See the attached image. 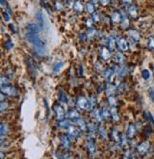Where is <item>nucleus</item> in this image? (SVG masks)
I'll list each match as a JSON object with an SVG mask.
<instances>
[{"mask_svg":"<svg viewBox=\"0 0 154 159\" xmlns=\"http://www.w3.org/2000/svg\"><path fill=\"white\" fill-rule=\"evenodd\" d=\"M85 10L86 11L89 13V14H93L95 12V6L93 2H88L85 5Z\"/></svg>","mask_w":154,"mask_h":159,"instance_id":"obj_17","label":"nucleus"},{"mask_svg":"<svg viewBox=\"0 0 154 159\" xmlns=\"http://www.w3.org/2000/svg\"><path fill=\"white\" fill-rule=\"evenodd\" d=\"M136 133H137V129L134 124H129L128 131H126V135H128V137L133 138L136 135Z\"/></svg>","mask_w":154,"mask_h":159,"instance_id":"obj_14","label":"nucleus"},{"mask_svg":"<svg viewBox=\"0 0 154 159\" xmlns=\"http://www.w3.org/2000/svg\"><path fill=\"white\" fill-rule=\"evenodd\" d=\"M76 105L80 110H83V111H86V110L90 109V100L86 98L84 96H80L76 100Z\"/></svg>","mask_w":154,"mask_h":159,"instance_id":"obj_2","label":"nucleus"},{"mask_svg":"<svg viewBox=\"0 0 154 159\" xmlns=\"http://www.w3.org/2000/svg\"><path fill=\"white\" fill-rule=\"evenodd\" d=\"M92 23H93V19L92 18H88L86 20V25L88 27H92Z\"/></svg>","mask_w":154,"mask_h":159,"instance_id":"obj_44","label":"nucleus"},{"mask_svg":"<svg viewBox=\"0 0 154 159\" xmlns=\"http://www.w3.org/2000/svg\"><path fill=\"white\" fill-rule=\"evenodd\" d=\"M99 2L102 6L106 7V6H108L110 4V0H99Z\"/></svg>","mask_w":154,"mask_h":159,"instance_id":"obj_47","label":"nucleus"},{"mask_svg":"<svg viewBox=\"0 0 154 159\" xmlns=\"http://www.w3.org/2000/svg\"><path fill=\"white\" fill-rule=\"evenodd\" d=\"M53 111L55 113V119L58 121H61L63 119H65V111L61 105L59 104H54L52 107Z\"/></svg>","mask_w":154,"mask_h":159,"instance_id":"obj_4","label":"nucleus"},{"mask_svg":"<svg viewBox=\"0 0 154 159\" xmlns=\"http://www.w3.org/2000/svg\"><path fill=\"white\" fill-rule=\"evenodd\" d=\"M54 8L58 11H62L65 9V4L62 1H60V0H57V1H55V3H54Z\"/></svg>","mask_w":154,"mask_h":159,"instance_id":"obj_26","label":"nucleus"},{"mask_svg":"<svg viewBox=\"0 0 154 159\" xmlns=\"http://www.w3.org/2000/svg\"><path fill=\"white\" fill-rule=\"evenodd\" d=\"M145 117H146V119L151 124L152 127L154 128V117L151 115V113L150 112H145Z\"/></svg>","mask_w":154,"mask_h":159,"instance_id":"obj_29","label":"nucleus"},{"mask_svg":"<svg viewBox=\"0 0 154 159\" xmlns=\"http://www.w3.org/2000/svg\"><path fill=\"white\" fill-rule=\"evenodd\" d=\"M10 27H11V30H13V31L15 32V26H13L12 24H11V25H10Z\"/></svg>","mask_w":154,"mask_h":159,"instance_id":"obj_52","label":"nucleus"},{"mask_svg":"<svg viewBox=\"0 0 154 159\" xmlns=\"http://www.w3.org/2000/svg\"><path fill=\"white\" fill-rule=\"evenodd\" d=\"M1 92L7 96H17V90L13 87V86H10V85H2L1 86Z\"/></svg>","mask_w":154,"mask_h":159,"instance_id":"obj_5","label":"nucleus"},{"mask_svg":"<svg viewBox=\"0 0 154 159\" xmlns=\"http://www.w3.org/2000/svg\"><path fill=\"white\" fill-rule=\"evenodd\" d=\"M116 91V88H115V86L114 85H111V84H110L108 87H106V94H108L109 96H111V95H113L114 94V92Z\"/></svg>","mask_w":154,"mask_h":159,"instance_id":"obj_37","label":"nucleus"},{"mask_svg":"<svg viewBox=\"0 0 154 159\" xmlns=\"http://www.w3.org/2000/svg\"><path fill=\"white\" fill-rule=\"evenodd\" d=\"M133 154H132V153H131V151H126V153L125 154V158L126 157V158H133V156H132Z\"/></svg>","mask_w":154,"mask_h":159,"instance_id":"obj_51","label":"nucleus"},{"mask_svg":"<svg viewBox=\"0 0 154 159\" xmlns=\"http://www.w3.org/2000/svg\"><path fill=\"white\" fill-rule=\"evenodd\" d=\"M116 60L119 64H123L124 63V61H125V58L124 56L122 55V53H117L116 54Z\"/></svg>","mask_w":154,"mask_h":159,"instance_id":"obj_40","label":"nucleus"},{"mask_svg":"<svg viewBox=\"0 0 154 159\" xmlns=\"http://www.w3.org/2000/svg\"><path fill=\"white\" fill-rule=\"evenodd\" d=\"M110 20L112 23L114 24H118V23H121V20H122V13L120 11H113L110 15Z\"/></svg>","mask_w":154,"mask_h":159,"instance_id":"obj_12","label":"nucleus"},{"mask_svg":"<svg viewBox=\"0 0 154 159\" xmlns=\"http://www.w3.org/2000/svg\"><path fill=\"white\" fill-rule=\"evenodd\" d=\"M92 19H93V22L94 23H99L100 21H101V16H100V14L98 12H94L92 14Z\"/></svg>","mask_w":154,"mask_h":159,"instance_id":"obj_38","label":"nucleus"},{"mask_svg":"<svg viewBox=\"0 0 154 159\" xmlns=\"http://www.w3.org/2000/svg\"><path fill=\"white\" fill-rule=\"evenodd\" d=\"M99 1V0H91V2H93V3H97Z\"/></svg>","mask_w":154,"mask_h":159,"instance_id":"obj_53","label":"nucleus"},{"mask_svg":"<svg viewBox=\"0 0 154 159\" xmlns=\"http://www.w3.org/2000/svg\"><path fill=\"white\" fill-rule=\"evenodd\" d=\"M90 100V109H92L93 107H94V105L97 103V100L94 98V97H91L90 99H89Z\"/></svg>","mask_w":154,"mask_h":159,"instance_id":"obj_42","label":"nucleus"},{"mask_svg":"<svg viewBox=\"0 0 154 159\" xmlns=\"http://www.w3.org/2000/svg\"><path fill=\"white\" fill-rule=\"evenodd\" d=\"M128 33H129V37L133 41H135V42L139 41V39H140V33H139V31H137L136 30H129Z\"/></svg>","mask_w":154,"mask_h":159,"instance_id":"obj_18","label":"nucleus"},{"mask_svg":"<svg viewBox=\"0 0 154 159\" xmlns=\"http://www.w3.org/2000/svg\"><path fill=\"white\" fill-rule=\"evenodd\" d=\"M3 18H4L5 21H7V22H9V21H10V16H9V13L7 12L6 11H3Z\"/></svg>","mask_w":154,"mask_h":159,"instance_id":"obj_46","label":"nucleus"},{"mask_svg":"<svg viewBox=\"0 0 154 159\" xmlns=\"http://www.w3.org/2000/svg\"><path fill=\"white\" fill-rule=\"evenodd\" d=\"M116 44H117V42H116V40H115L114 37H110V38H109V40H108V45H109V47H110V49L111 51L115 50Z\"/></svg>","mask_w":154,"mask_h":159,"instance_id":"obj_23","label":"nucleus"},{"mask_svg":"<svg viewBox=\"0 0 154 159\" xmlns=\"http://www.w3.org/2000/svg\"><path fill=\"white\" fill-rule=\"evenodd\" d=\"M27 39H28L30 42L33 45L35 51L39 55H44L45 54V46H44V43L42 42V40L38 37L36 32L28 31V33H27Z\"/></svg>","mask_w":154,"mask_h":159,"instance_id":"obj_1","label":"nucleus"},{"mask_svg":"<svg viewBox=\"0 0 154 159\" xmlns=\"http://www.w3.org/2000/svg\"><path fill=\"white\" fill-rule=\"evenodd\" d=\"M108 100H109V104H110V107H116L117 101H116V99H115L114 96H112V95H111V96H109Z\"/></svg>","mask_w":154,"mask_h":159,"instance_id":"obj_33","label":"nucleus"},{"mask_svg":"<svg viewBox=\"0 0 154 159\" xmlns=\"http://www.w3.org/2000/svg\"><path fill=\"white\" fill-rule=\"evenodd\" d=\"M88 130H89V133L90 134V135H93L94 133H96V126L92 123H89L88 124Z\"/></svg>","mask_w":154,"mask_h":159,"instance_id":"obj_36","label":"nucleus"},{"mask_svg":"<svg viewBox=\"0 0 154 159\" xmlns=\"http://www.w3.org/2000/svg\"><path fill=\"white\" fill-rule=\"evenodd\" d=\"M100 113H101V117H102L103 120H109L110 119V116H111L110 111H109L106 106L102 107V110L100 111Z\"/></svg>","mask_w":154,"mask_h":159,"instance_id":"obj_16","label":"nucleus"},{"mask_svg":"<svg viewBox=\"0 0 154 159\" xmlns=\"http://www.w3.org/2000/svg\"><path fill=\"white\" fill-rule=\"evenodd\" d=\"M111 138L117 143H120V141H121V137H120V135H119L117 129H115V128L113 129L112 132H111Z\"/></svg>","mask_w":154,"mask_h":159,"instance_id":"obj_24","label":"nucleus"},{"mask_svg":"<svg viewBox=\"0 0 154 159\" xmlns=\"http://www.w3.org/2000/svg\"><path fill=\"white\" fill-rule=\"evenodd\" d=\"M76 124H77V126H78V128L82 131V132H86L87 130H88V124H87V122L85 121V119H78L76 121Z\"/></svg>","mask_w":154,"mask_h":159,"instance_id":"obj_15","label":"nucleus"},{"mask_svg":"<svg viewBox=\"0 0 154 159\" xmlns=\"http://www.w3.org/2000/svg\"><path fill=\"white\" fill-rule=\"evenodd\" d=\"M117 46L121 51H128L129 49V43L125 38H119L117 40Z\"/></svg>","mask_w":154,"mask_h":159,"instance_id":"obj_6","label":"nucleus"},{"mask_svg":"<svg viewBox=\"0 0 154 159\" xmlns=\"http://www.w3.org/2000/svg\"><path fill=\"white\" fill-rule=\"evenodd\" d=\"M96 36H97V30L95 29H93V27H90L89 30L87 31V33H86V37L88 38L89 40H92Z\"/></svg>","mask_w":154,"mask_h":159,"instance_id":"obj_21","label":"nucleus"},{"mask_svg":"<svg viewBox=\"0 0 154 159\" xmlns=\"http://www.w3.org/2000/svg\"><path fill=\"white\" fill-rule=\"evenodd\" d=\"M87 148H88V151L90 153V155H94L95 153H96V147L94 143H93L92 141L89 140L88 142H87Z\"/></svg>","mask_w":154,"mask_h":159,"instance_id":"obj_19","label":"nucleus"},{"mask_svg":"<svg viewBox=\"0 0 154 159\" xmlns=\"http://www.w3.org/2000/svg\"><path fill=\"white\" fill-rule=\"evenodd\" d=\"M120 143H121L123 146H125V145L128 143V140H126V137L125 135H121V141H120Z\"/></svg>","mask_w":154,"mask_h":159,"instance_id":"obj_45","label":"nucleus"},{"mask_svg":"<svg viewBox=\"0 0 154 159\" xmlns=\"http://www.w3.org/2000/svg\"><path fill=\"white\" fill-rule=\"evenodd\" d=\"M8 132H9L8 125L5 123H2L1 124V139H3V137L8 134Z\"/></svg>","mask_w":154,"mask_h":159,"instance_id":"obj_32","label":"nucleus"},{"mask_svg":"<svg viewBox=\"0 0 154 159\" xmlns=\"http://www.w3.org/2000/svg\"><path fill=\"white\" fill-rule=\"evenodd\" d=\"M27 29H28L29 31H31V32H38L40 30V27L35 25V24H29L28 26H27Z\"/></svg>","mask_w":154,"mask_h":159,"instance_id":"obj_28","label":"nucleus"},{"mask_svg":"<svg viewBox=\"0 0 154 159\" xmlns=\"http://www.w3.org/2000/svg\"><path fill=\"white\" fill-rule=\"evenodd\" d=\"M13 46V44L11 42V41H6V42L4 43V47L6 48L7 50H11V48Z\"/></svg>","mask_w":154,"mask_h":159,"instance_id":"obj_41","label":"nucleus"},{"mask_svg":"<svg viewBox=\"0 0 154 159\" xmlns=\"http://www.w3.org/2000/svg\"><path fill=\"white\" fill-rule=\"evenodd\" d=\"M110 115H111V119L113 121H119L120 119V116L119 114L117 112V108L116 107H110Z\"/></svg>","mask_w":154,"mask_h":159,"instance_id":"obj_22","label":"nucleus"},{"mask_svg":"<svg viewBox=\"0 0 154 159\" xmlns=\"http://www.w3.org/2000/svg\"><path fill=\"white\" fill-rule=\"evenodd\" d=\"M45 1H48V0H45Z\"/></svg>","mask_w":154,"mask_h":159,"instance_id":"obj_54","label":"nucleus"},{"mask_svg":"<svg viewBox=\"0 0 154 159\" xmlns=\"http://www.w3.org/2000/svg\"><path fill=\"white\" fill-rule=\"evenodd\" d=\"M59 100L61 102H64V103L68 102V98H67V95L62 90L59 91Z\"/></svg>","mask_w":154,"mask_h":159,"instance_id":"obj_34","label":"nucleus"},{"mask_svg":"<svg viewBox=\"0 0 154 159\" xmlns=\"http://www.w3.org/2000/svg\"><path fill=\"white\" fill-rule=\"evenodd\" d=\"M67 132H68V135L73 139L77 138V136L79 135V130L77 128H75L74 126L70 125V127L67 128Z\"/></svg>","mask_w":154,"mask_h":159,"instance_id":"obj_10","label":"nucleus"},{"mask_svg":"<svg viewBox=\"0 0 154 159\" xmlns=\"http://www.w3.org/2000/svg\"><path fill=\"white\" fill-rule=\"evenodd\" d=\"M64 65H65L64 62H61V63L56 64L55 66L53 67V73H58V72H60V70H61V69L64 67Z\"/></svg>","mask_w":154,"mask_h":159,"instance_id":"obj_35","label":"nucleus"},{"mask_svg":"<svg viewBox=\"0 0 154 159\" xmlns=\"http://www.w3.org/2000/svg\"><path fill=\"white\" fill-rule=\"evenodd\" d=\"M36 17L38 18V21L41 23V25H42V23H43V16H42V14H41V12H37Z\"/></svg>","mask_w":154,"mask_h":159,"instance_id":"obj_48","label":"nucleus"},{"mask_svg":"<svg viewBox=\"0 0 154 159\" xmlns=\"http://www.w3.org/2000/svg\"><path fill=\"white\" fill-rule=\"evenodd\" d=\"M114 72L113 71V69L111 68H106V70L104 71L103 73V76H104V78L106 80V81H110V79L111 78V76H112V73Z\"/></svg>","mask_w":154,"mask_h":159,"instance_id":"obj_25","label":"nucleus"},{"mask_svg":"<svg viewBox=\"0 0 154 159\" xmlns=\"http://www.w3.org/2000/svg\"><path fill=\"white\" fill-rule=\"evenodd\" d=\"M72 9L76 13H82L85 10V6L81 0H75V1L73 2Z\"/></svg>","mask_w":154,"mask_h":159,"instance_id":"obj_8","label":"nucleus"},{"mask_svg":"<svg viewBox=\"0 0 154 159\" xmlns=\"http://www.w3.org/2000/svg\"><path fill=\"white\" fill-rule=\"evenodd\" d=\"M136 149H137V151L139 153V154L145 155L148 154L150 150V143L149 141H144L142 143H140L136 147Z\"/></svg>","mask_w":154,"mask_h":159,"instance_id":"obj_3","label":"nucleus"},{"mask_svg":"<svg viewBox=\"0 0 154 159\" xmlns=\"http://www.w3.org/2000/svg\"><path fill=\"white\" fill-rule=\"evenodd\" d=\"M149 97H150V99H151V100L154 102V90L153 89H149Z\"/></svg>","mask_w":154,"mask_h":159,"instance_id":"obj_50","label":"nucleus"},{"mask_svg":"<svg viewBox=\"0 0 154 159\" xmlns=\"http://www.w3.org/2000/svg\"><path fill=\"white\" fill-rule=\"evenodd\" d=\"M121 13H122V20H121V23L120 24H121V27H123V29H126V27H129V24H130L129 19L124 12H121Z\"/></svg>","mask_w":154,"mask_h":159,"instance_id":"obj_20","label":"nucleus"},{"mask_svg":"<svg viewBox=\"0 0 154 159\" xmlns=\"http://www.w3.org/2000/svg\"><path fill=\"white\" fill-rule=\"evenodd\" d=\"M60 140H61V144L62 146L64 147L65 150H70V145H71V142H70V139L68 135H63L60 136Z\"/></svg>","mask_w":154,"mask_h":159,"instance_id":"obj_9","label":"nucleus"},{"mask_svg":"<svg viewBox=\"0 0 154 159\" xmlns=\"http://www.w3.org/2000/svg\"><path fill=\"white\" fill-rule=\"evenodd\" d=\"M148 46L151 50H154V37H149L148 40Z\"/></svg>","mask_w":154,"mask_h":159,"instance_id":"obj_39","label":"nucleus"},{"mask_svg":"<svg viewBox=\"0 0 154 159\" xmlns=\"http://www.w3.org/2000/svg\"><path fill=\"white\" fill-rule=\"evenodd\" d=\"M67 116H68V119L73 121H76L78 119H80V114L76 111V110H70L67 114Z\"/></svg>","mask_w":154,"mask_h":159,"instance_id":"obj_13","label":"nucleus"},{"mask_svg":"<svg viewBox=\"0 0 154 159\" xmlns=\"http://www.w3.org/2000/svg\"><path fill=\"white\" fill-rule=\"evenodd\" d=\"M58 125L60 126V127H62V128H68V127H70V125H71V122H70V119H63V120H61V121H59V124Z\"/></svg>","mask_w":154,"mask_h":159,"instance_id":"obj_30","label":"nucleus"},{"mask_svg":"<svg viewBox=\"0 0 154 159\" xmlns=\"http://www.w3.org/2000/svg\"><path fill=\"white\" fill-rule=\"evenodd\" d=\"M122 3L129 7V6L132 5V0H122Z\"/></svg>","mask_w":154,"mask_h":159,"instance_id":"obj_49","label":"nucleus"},{"mask_svg":"<svg viewBox=\"0 0 154 159\" xmlns=\"http://www.w3.org/2000/svg\"><path fill=\"white\" fill-rule=\"evenodd\" d=\"M142 77H143L145 80L149 79V77H150V73H149V71H148V70H143V71H142Z\"/></svg>","mask_w":154,"mask_h":159,"instance_id":"obj_43","label":"nucleus"},{"mask_svg":"<svg viewBox=\"0 0 154 159\" xmlns=\"http://www.w3.org/2000/svg\"><path fill=\"white\" fill-rule=\"evenodd\" d=\"M92 116H93V119H94L96 121L102 120L101 113H100V111H99L98 109H93V111H92Z\"/></svg>","mask_w":154,"mask_h":159,"instance_id":"obj_27","label":"nucleus"},{"mask_svg":"<svg viewBox=\"0 0 154 159\" xmlns=\"http://www.w3.org/2000/svg\"><path fill=\"white\" fill-rule=\"evenodd\" d=\"M128 13L131 18L137 19L139 17V10L137 8V6H135V5L129 6L128 7Z\"/></svg>","mask_w":154,"mask_h":159,"instance_id":"obj_7","label":"nucleus"},{"mask_svg":"<svg viewBox=\"0 0 154 159\" xmlns=\"http://www.w3.org/2000/svg\"><path fill=\"white\" fill-rule=\"evenodd\" d=\"M100 57L102 58V60L104 61H108L111 58V52L110 49H108L106 47H102L101 51H100Z\"/></svg>","mask_w":154,"mask_h":159,"instance_id":"obj_11","label":"nucleus"},{"mask_svg":"<svg viewBox=\"0 0 154 159\" xmlns=\"http://www.w3.org/2000/svg\"><path fill=\"white\" fill-rule=\"evenodd\" d=\"M98 133L100 135V137L102 138V139H106V136H108V134H106V131L104 127L100 126L99 130H98Z\"/></svg>","mask_w":154,"mask_h":159,"instance_id":"obj_31","label":"nucleus"}]
</instances>
